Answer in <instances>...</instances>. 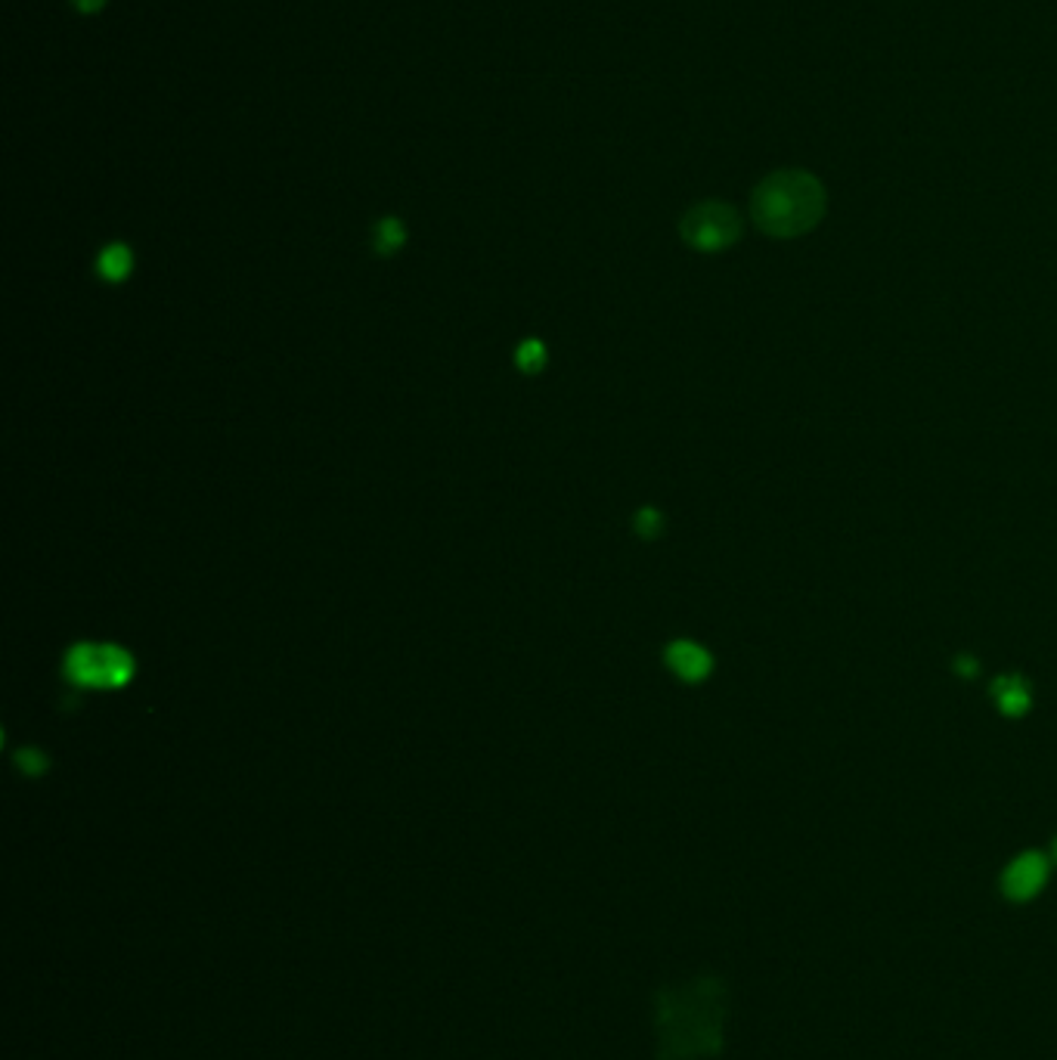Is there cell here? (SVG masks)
<instances>
[{
  "label": "cell",
  "instance_id": "6da1fadb",
  "mask_svg": "<svg viewBox=\"0 0 1057 1060\" xmlns=\"http://www.w3.org/2000/svg\"><path fill=\"white\" fill-rule=\"evenodd\" d=\"M726 989L713 977H698L682 989L661 996L663 1060L716 1054L723 1048Z\"/></svg>",
  "mask_w": 1057,
  "mask_h": 1060
},
{
  "label": "cell",
  "instance_id": "7a4b0ae2",
  "mask_svg": "<svg viewBox=\"0 0 1057 1060\" xmlns=\"http://www.w3.org/2000/svg\"><path fill=\"white\" fill-rule=\"evenodd\" d=\"M828 211L825 184L804 168L766 174L751 193V218L760 233L773 239H797L813 233Z\"/></svg>",
  "mask_w": 1057,
  "mask_h": 1060
},
{
  "label": "cell",
  "instance_id": "3957f363",
  "mask_svg": "<svg viewBox=\"0 0 1057 1060\" xmlns=\"http://www.w3.org/2000/svg\"><path fill=\"white\" fill-rule=\"evenodd\" d=\"M65 676L81 688H122L134 679V657L112 642H81L65 655Z\"/></svg>",
  "mask_w": 1057,
  "mask_h": 1060
},
{
  "label": "cell",
  "instance_id": "277c9868",
  "mask_svg": "<svg viewBox=\"0 0 1057 1060\" xmlns=\"http://www.w3.org/2000/svg\"><path fill=\"white\" fill-rule=\"evenodd\" d=\"M742 215L729 202H698L679 220V236L701 254L732 249L742 239Z\"/></svg>",
  "mask_w": 1057,
  "mask_h": 1060
},
{
  "label": "cell",
  "instance_id": "5b68a950",
  "mask_svg": "<svg viewBox=\"0 0 1057 1060\" xmlns=\"http://www.w3.org/2000/svg\"><path fill=\"white\" fill-rule=\"evenodd\" d=\"M1048 881V859L1029 850L1011 862L1005 874H1002V893L1008 896L1011 903H1029L1033 896H1039L1042 887Z\"/></svg>",
  "mask_w": 1057,
  "mask_h": 1060
},
{
  "label": "cell",
  "instance_id": "8992f818",
  "mask_svg": "<svg viewBox=\"0 0 1057 1060\" xmlns=\"http://www.w3.org/2000/svg\"><path fill=\"white\" fill-rule=\"evenodd\" d=\"M667 667L679 676L682 683H704L713 673V657L704 645H698L692 640H677L667 645L663 652Z\"/></svg>",
  "mask_w": 1057,
  "mask_h": 1060
},
{
  "label": "cell",
  "instance_id": "52a82bcc",
  "mask_svg": "<svg viewBox=\"0 0 1057 1060\" xmlns=\"http://www.w3.org/2000/svg\"><path fill=\"white\" fill-rule=\"evenodd\" d=\"M993 702L1002 717L1017 719L1033 707V692L1026 686L1024 676L1011 673V676H998L993 683Z\"/></svg>",
  "mask_w": 1057,
  "mask_h": 1060
},
{
  "label": "cell",
  "instance_id": "ba28073f",
  "mask_svg": "<svg viewBox=\"0 0 1057 1060\" xmlns=\"http://www.w3.org/2000/svg\"><path fill=\"white\" fill-rule=\"evenodd\" d=\"M134 270V251L125 242H112L96 258V273L106 282H125Z\"/></svg>",
  "mask_w": 1057,
  "mask_h": 1060
},
{
  "label": "cell",
  "instance_id": "9c48e42d",
  "mask_svg": "<svg viewBox=\"0 0 1057 1060\" xmlns=\"http://www.w3.org/2000/svg\"><path fill=\"white\" fill-rule=\"evenodd\" d=\"M407 246V227L400 218H381L373 230V249L381 258H391Z\"/></svg>",
  "mask_w": 1057,
  "mask_h": 1060
},
{
  "label": "cell",
  "instance_id": "30bf717a",
  "mask_svg": "<svg viewBox=\"0 0 1057 1060\" xmlns=\"http://www.w3.org/2000/svg\"><path fill=\"white\" fill-rule=\"evenodd\" d=\"M515 363H519L521 373H540L543 366H546V347L537 339H527V342L519 344V351H515Z\"/></svg>",
  "mask_w": 1057,
  "mask_h": 1060
},
{
  "label": "cell",
  "instance_id": "8fae6325",
  "mask_svg": "<svg viewBox=\"0 0 1057 1060\" xmlns=\"http://www.w3.org/2000/svg\"><path fill=\"white\" fill-rule=\"evenodd\" d=\"M632 530L642 537V540H655V537H661L663 530V515L655 509V506H642L636 518H632Z\"/></svg>",
  "mask_w": 1057,
  "mask_h": 1060
},
{
  "label": "cell",
  "instance_id": "7c38bea8",
  "mask_svg": "<svg viewBox=\"0 0 1057 1060\" xmlns=\"http://www.w3.org/2000/svg\"><path fill=\"white\" fill-rule=\"evenodd\" d=\"M17 760H19V769H22V772H29V776H41V772L48 769V757H44L38 748H25L22 754H19Z\"/></svg>",
  "mask_w": 1057,
  "mask_h": 1060
},
{
  "label": "cell",
  "instance_id": "4fadbf2b",
  "mask_svg": "<svg viewBox=\"0 0 1057 1060\" xmlns=\"http://www.w3.org/2000/svg\"><path fill=\"white\" fill-rule=\"evenodd\" d=\"M955 671L962 673L964 679H971V676H977L980 673V664L971 655H959L955 657Z\"/></svg>",
  "mask_w": 1057,
  "mask_h": 1060
},
{
  "label": "cell",
  "instance_id": "5bb4252c",
  "mask_svg": "<svg viewBox=\"0 0 1057 1060\" xmlns=\"http://www.w3.org/2000/svg\"><path fill=\"white\" fill-rule=\"evenodd\" d=\"M106 3H109V0H72V7H75L79 13H84V17H91V13H100V10H103Z\"/></svg>",
  "mask_w": 1057,
  "mask_h": 1060
},
{
  "label": "cell",
  "instance_id": "9a60e30c",
  "mask_svg": "<svg viewBox=\"0 0 1057 1060\" xmlns=\"http://www.w3.org/2000/svg\"><path fill=\"white\" fill-rule=\"evenodd\" d=\"M1051 859L1057 862V838H1055V843H1051Z\"/></svg>",
  "mask_w": 1057,
  "mask_h": 1060
}]
</instances>
